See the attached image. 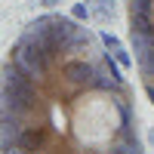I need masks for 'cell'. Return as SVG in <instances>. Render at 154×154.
Segmentation results:
<instances>
[{
    "label": "cell",
    "instance_id": "1",
    "mask_svg": "<svg viewBox=\"0 0 154 154\" xmlns=\"http://www.w3.org/2000/svg\"><path fill=\"white\" fill-rule=\"evenodd\" d=\"M139 111L102 37L62 12L31 19L0 65V151H142Z\"/></svg>",
    "mask_w": 154,
    "mask_h": 154
},
{
    "label": "cell",
    "instance_id": "2",
    "mask_svg": "<svg viewBox=\"0 0 154 154\" xmlns=\"http://www.w3.org/2000/svg\"><path fill=\"white\" fill-rule=\"evenodd\" d=\"M126 28H130V53H136V71L148 102L154 105V0L126 3Z\"/></svg>",
    "mask_w": 154,
    "mask_h": 154
},
{
    "label": "cell",
    "instance_id": "3",
    "mask_svg": "<svg viewBox=\"0 0 154 154\" xmlns=\"http://www.w3.org/2000/svg\"><path fill=\"white\" fill-rule=\"evenodd\" d=\"M99 37H102V43H105V49H108V53L114 56V62H117V65H120L123 71H130V68L136 65V62H133V56L126 53V46H123V43H120V40H117V37H114L111 31H102Z\"/></svg>",
    "mask_w": 154,
    "mask_h": 154
},
{
    "label": "cell",
    "instance_id": "4",
    "mask_svg": "<svg viewBox=\"0 0 154 154\" xmlns=\"http://www.w3.org/2000/svg\"><path fill=\"white\" fill-rule=\"evenodd\" d=\"M86 9H89V22L102 25V28H108L114 22V0H83Z\"/></svg>",
    "mask_w": 154,
    "mask_h": 154
},
{
    "label": "cell",
    "instance_id": "5",
    "mask_svg": "<svg viewBox=\"0 0 154 154\" xmlns=\"http://www.w3.org/2000/svg\"><path fill=\"white\" fill-rule=\"evenodd\" d=\"M71 16H74L77 22H89V9H86V3H74V6H71Z\"/></svg>",
    "mask_w": 154,
    "mask_h": 154
},
{
    "label": "cell",
    "instance_id": "6",
    "mask_svg": "<svg viewBox=\"0 0 154 154\" xmlns=\"http://www.w3.org/2000/svg\"><path fill=\"white\" fill-rule=\"evenodd\" d=\"M40 3H43V6H59L62 0H40Z\"/></svg>",
    "mask_w": 154,
    "mask_h": 154
}]
</instances>
